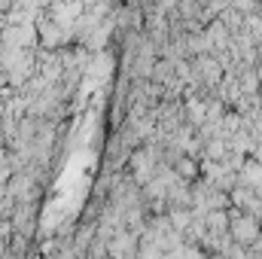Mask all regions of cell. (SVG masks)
<instances>
[{
  "label": "cell",
  "mask_w": 262,
  "mask_h": 259,
  "mask_svg": "<svg viewBox=\"0 0 262 259\" xmlns=\"http://www.w3.org/2000/svg\"><path fill=\"white\" fill-rule=\"evenodd\" d=\"M229 235H232V241H238L244 247H253V244L262 241V220L256 213L241 210V207L232 204V210H229Z\"/></svg>",
  "instance_id": "cell-1"
},
{
  "label": "cell",
  "mask_w": 262,
  "mask_h": 259,
  "mask_svg": "<svg viewBox=\"0 0 262 259\" xmlns=\"http://www.w3.org/2000/svg\"><path fill=\"white\" fill-rule=\"evenodd\" d=\"M37 31H40V46H46V49H64V46H70L76 40L73 28H67L58 18H52L49 9H43L37 15Z\"/></svg>",
  "instance_id": "cell-2"
},
{
  "label": "cell",
  "mask_w": 262,
  "mask_h": 259,
  "mask_svg": "<svg viewBox=\"0 0 262 259\" xmlns=\"http://www.w3.org/2000/svg\"><path fill=\"white\" fill-rule=\"evenodd\" d=\"M6 73H9V82L18 89V85H25L34 73H37V49H21L15 58H12V64L6 67Z\"/></svg>",
  "instance_id": "cell-3"
},
{
  "label": "cell",
  "mask_w": 262,
  "mask_h": 259,
  "mask_svg": "<svg viewBox=\"0 0 262 259\" xmlns=\"http://www.w3.org/2000/svg\"><path fill=\"white\" fill-rule=\"evenodd\" d=\"M40 180L31 174V171H15L12 177H9V183H6V189L12 192L15 201H37L40 198Z\"/></svg>",
  "instance_id": "cell-4"
},
{
  "label": "cell",
  "mask_w": 262,
  "mask_h": 259,
  "mask_svg": "<svg viewBox=\"0 0 262 259\" xmlns=\"http://www.w3.org/2000/svg\"><path fill=\"white\" fill-rule=\"evenodd\" d=\"M9 220H12L18 235L34 238V232H37V201H15V210H12Z\"/></svg>",
  "instance_id": "cell-5"
},
{
  "label": "cell",
  "mask_w": 262,
  "mask_h": 259,
  "mask_svg": "<svg viewBox=\"0 0 262 259\" xmlns=\"http://www.w3.org/2000/svg\"><path fill=\"white\" fill-rule=\"evenodd\" d=\"M49 12H52V18H58L61 25L76 28V21H79V15H82V0H52Z\"/></svg>",
  "instance_id": "cell-6"
},
{
  "label": "cell",
  "mask_w": 262,
  "mask_h": 259,
  "mask_svg": "<svg viewBox=\"0 0 262 259\" xmlns=\"http://www.w3.org/2000/svg\"><path fill=\"white\" fill-rule=\"evenodd\" d=\"M238 183L250 186V189H262V162L256 156L244 159V165L238 168Z\"/></svg>",
  "instance_id": "cell-7"
},
{
  "label": "cell",
  "mask_w": 262,
  "mask_h": 259,
  "mask_svg": "<svg viewBox=\"0 0 262 259\" xmlns=\"http://www.w3.org/2000/svg\"><path fill=\"white\" fill-rule=\"evenodd\" d=\"M113 73V55H107V49L101 52H92L89 64H85V76H95V79H104Z\"/></svg>",
  "instance_id": "cell-8"
},
{
  "label": "cell",
  "mask_w": 262,
  "mask_h": 259,
  "mask_svg": "<svg viewBox=\"0 0 262 259\" xmlns=\"http://www.w3.org/2000/svg\"><path fill=\"white\" fill-rule=\"evenodd\" d=\"M244 31H250V37H253L256 43H262V9L244 15Z\"/></svg>",
  "instance_id": "cell-9"
},
{
  "label": "cell",
  "mask_w": 262,
  "mask_h": 259,
  "mask_svg": "<svg viewBox=\"0 0 262 259\" xmlns=\"http://www.w3.org/2000/svg\"><path fill=\"white\" fill-rule=\"evenodd\" d=\"M152 6H156V9H162V12H168V15H171V12H174V9H177V6H180V0H152Z\"/></svg>",
  "instance_id": "cell-10"
},
{
  "label": "cell",
  "mask_w": 262,
  "mask_h": 259,
  "mask_svg": "<svg viewBox=\"0 0 262 259\" xmlns=\"http://www.w3.org/2000/svg\"><path fill=\"white\" fill-rule=\"evenodd\" d=\"M125 3H137V6H149L152 0H125Z\"/></svg>",
  "instance_id": "cell-11"
}]
</instances>
